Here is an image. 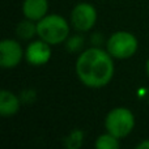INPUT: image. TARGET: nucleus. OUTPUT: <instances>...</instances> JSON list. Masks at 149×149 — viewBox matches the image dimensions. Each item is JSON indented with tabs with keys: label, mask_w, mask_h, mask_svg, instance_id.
<instances>
[{
	"label": "nucleus",
	"mask_w": 149,
	"mask_h": 149,
	"mask_svg": "<svg viewBox=\"0 0 149 149\" xmlns=\"http://www.w3.org/2000/svg\"><path fill=\"white\" fill-rule=\"evenodd\" d=\"M74 71L79 80L88 88L101 89L110 84L115 73L114 58L98 46H93L80 52Z\"/></svg>",
	"instance_id": "f257e3e1"
},
{
	"label": "nucleus",
	"mask_w": 149,
	"mask_h": 149,
	"mask_svg": "<svg viewBox=\"0 0 149 149\" xmlns=\"http://www.w3.org/2000/svg\"><path fill=\"white\" fill-rule=\"evenodd\" d=\"M135 115L130 109L119 106L107 113L105 118V128L118 139L128 136L135 128Z\"/></svg>",
	"instance_id": "20e7f679"
},
{
	"label": "nucleus",
	"mask_w": 149,
	"mask_h": 149,
	"mask_svg": "<svg viewBox=\"0 0 149 149\" xmlns=\"http://www.w3.org/2000/svg\"><path fill=\"white\" fill-rule=\"evenodd\" d=\"M145 72H147V76L149 77V58L147 59V62H145Z\"/></svg>",
	"instance_id": "2eb2a0df"
},
{
	"label": "nucleus",
	"mask_w": 149,
	"mask_h": 149,
	"mask_svg": "<svg viewBox=\"0 0 149 149\" xmlns=\"http://www.w3.org/2000/svg\"><path fill=\"white\" fill-rule=\"evenodd\" d=\"M21 109V101L13 92L3 89L0 92V114L1 116H12Z\"/></svg>",
	"instance_id": "1a4fd4ad"
},
{
	"label": "nucleus",
	"mask_w": 149,
	"mask_h": 149,
	"mask_svg": "<svg viewBox=\"0 0 149 149\" xmlns=\"http://www.w3.org/2000/svg\"><path fill=\"white\" fill-rule=\"evenodd\" d=\"M22 15L25 18L38 22L49 15V0H24Z\"/></svg>",
	"instance_id": "6e6552de"
},
{
	"label": "nucleus",
	"mask_w": 149,
	"mask_h": 149,
	"mask_svg": "<svg viewBox=\"0 0 149 149\" xmlns=\"http://www.w3.org/2000/svg\"><path fill=\"white\" fill-rule=\"evenodd\" d=\"M71 26L63 16L51 13L37 22V37L51 46H58L68 39Z\"/></svg>",
	"instance_id": "f03ea898"
},
{
	"label": "nucleus",
	"mask_w": 149,
	"mask_h": 149,
	"mask_svg": "<svg viewBox=\"0 0 149 149\" xmlns=\"http://www.w3.org/2000/svg\"><path fill=\"white\" fill-rule=\"evenodd\" d=\"M98 18L97 9L93 4L86 1L77 3L71 12V25L79 33H86L94 28Z\"/></svg>",
	"instance_id": "39448f33"
},
{
	"label": "nucleus",
	"mask_w": 149,
	"mask_h": 149,
	"mask_svg": "<svg viewBox=\"0 0 149 149\" xmlns=\"http://www.w3.org/2000/svg\"><path fill=\"white\" fill-rule=\"evenodd\" d=\"M82 45H84V38L81 36H73V37H68V39L65 41V46L67 50L70 52H77L82 49Z\"/></svg>",
	"instance_id": "f8f14e48"
},
{
	"label": "nucleus",
	"mask_w": 149,
	"mask_h": 149,
	"mask_svg": "<svg viewBox=\"0 0 149 149\" xmlns=\"http://www.w3.org/2000/svg\"><path fill=\"white\" fill-rule=\"evenodd\" d=\"M81 144H82V132L79 131V130L73 131L67 139V147L71 149H76L81 147Z\"/></svg>",
	"instance_id": "ddd939ff"
},
{
	"label": "nucleus",
	"mask_w": 149,
	"mask_h": 149,
	"mask_svg": "<svg viewBox=\"0 0 149 149\" xmlns=\"http://www.w3.org/2000/svg\"><path fill=\"white\" fill-rule=\"evenodd\" d=\"M137 49H139V41L131 31H114L106 41L107 52L114 59L118 60H126L132 58L137 52Z\"/></svg>",
	"instance_id": "7ed1b4c3"
},
{
	"label": "nucleus",
	"mask_w": 149,
	"mask_h": 149,
	"mask_svg": "<svg viewBox=\"0 0 149 149\" xmlns=\"http://www.w3.org/2000/svg\"><path fill=\"white\" fill-rule=\"evenodd\" d=\"M136 148L137 149H149V139L141 140L139 144H136Z\"/></svg>",
	"instance_id": "4468645a"
},
{
	"label": "nucleus",
	"mask_w": 149,
	"mask_h": 149,
	"mask_svg": "<svg viewBox=\"0 0 149 149\" xmlns=\"http://www.w3.org/2000/svg\"><path fill=\"white\" fill-rule=\"evenodd\" d=\"M25 58V51L20 42L12 38H5L0 42V65L4 70L16 68Z\"/></svg>",
	"instance_id": "423d86ee"
},
{
	"label": "nucleus",
	"mask_w": 149,
	"mask_h": 149,
	"mask_svg": "<svg viewBox=\"0 0 149 149\" xmlns=\"http://www.w3.org/2000/svg\"><path fill=\"white\" fill-rule=\"evenodd\" d=\"M52 56L51 45L42 41L41 38L33 41L28 45L25 50V59L30 65L34 67H41L50 62Z\"/></svg>",
	"instance_id": "0eeeda50"
},
{
	"label": "nucleus",
	"mask_w": 149,
	"mask_h": 149,
	"mask_svg": "<svg viewBox=\"0 0 149 149\" xmlns=\"http://www.w3.org/2000/svg\"><path fill=\"white\" fill-rule=\"evenodd\" d=\"M120 139L111 135L110 132L106 131L105 134L100 135L95 140V148L97 149H119L120 148Z\"/></svg>",
	"instance_id": "9b49d317"
},
{
	"label": "nucleus",
	"mask_w": 149,
	"mask_h": 149,
	"mask_svg": "<svg viewBox=\"0 0 149 149\" xmlns=\"http://www.w3.org/2000/svg\"><path fill=\"white\" fill-rule=\"evenodd\" d=\"M16 34L18 38L25 39V41L33 39L37 36V22L29 20V18L20 21L16 26Z\"/></svg>",
	"instance_id": "9d476101"
}]
</instances>
